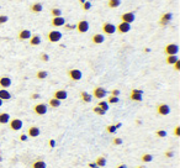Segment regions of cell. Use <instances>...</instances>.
<instances>
[{
    "instance_id": "cell-19",
    "label": "cell",
    "mask_w": 180,
    "mask_h": 168,
    "mask_svg": "<svg viewBox=\"0 0 180 168\" xmlns=\"http://www.w3.org/2000/svg\"><path fill=\"white\" fill-rule=\"evenodd\" d=\"M105 41V36L102 33H95L93 37H92V42L94 45H101L102 42Z\"/></svg>"
},
{
    "instance_id": "cell-43",
    "label": "cell",
    "mask_w": 180,
    "mask_h": 168,
    "mask_svg": "<svg viewBox=\"0 0 180 168\" xmlns=\"http://www.w3.org/2000/svg\"><path fill=\"white\" fill-rule=\"evenodd\" d=\"M41 59H42L43 62H48V61H49V56H48L47 53H42V55H41Z\"/></svg>"
},
{
    "instance_id": "cell-37",
    "label": "cell",
    "mask_w": 180,
    "mask_h": 168,
    "mask_svg": "<svg viewBox=\"0 0 180 168\" xmlns=\"http://www.w3.org/2000/svg\"><path fill=\"white\" fill-rule=\"evenodd\" d=\"M106 130H107V132H110V134H113V132H116V130H117V128L115 127V125H109V126L106 127Z\"/></svg>"
},
{
    "instance_id": "cell-47",
    "label": "cell",
    "mask_w": 180,
    "mask_h": 168,
    "mask_svg": "<svg viewBox=\"0 0 180 168\" xmlns=\"http://www.w3.org/2000/svg\"><path fill=\"white\" fill-rule=\"evenodd\" d=\"M172 156H173V152H172V151H166V152H165V157L169 158V157H172Z\"/></svg>"
},
{
    "instance_id": "cell-10",
    "label": "cell",
    "mask_w": 180,
    "mask_h": 168,
    "mask_svg": "<svg viewBox=\"0 0 180 168\" xmlns=\"http://www.w3.org/2000/svg\"><path fill=\"white\" fill-rule=\"evenodd\" d=\"M106 89L101 88V87H96L94 90H93V97L96 98V99H104L106 97Z\"/></svg>"
},
{
    "instance_id": "cell-15",
    "label": "cell",
    "mask_w": 180,
    "mask_h": 168,
    "mask_svg": "<svg viewBox=\"0 0 180 168\" xmlns=\"http://www.w3.org/2000/svg\"><path fill=\"white\" fill-rule=\"evenodd\" d=\"M11 83H12V81H11L10 77H6V75L0 77V87L3 89H8L11 85Z\"/></svg>"
},
{
    "instance_id": "cell-51",
    "label": "cell",
    "mask_w": 180,
    "mask_h": 168,
    "mask_svg": "<svg viewBox=\"0 0 180 168\" xmlns=\"http://www.w3.org/2000/svg\"><path fill=\"white\" fill-rule=\"evenodd\" d=\"M122 125H121V122H119V124H116V125H115V127H116V128H120Z\"/></svg>"
},
{
    "instance_id": "cell-11",
    "label": "cell",
    "mask_w": 180,
    "mask_h": 168,
    "mask_svg": "<svg viewBox=\"0 0 180 168\" xmlns=\"http://www.w3.org/2000/svg\"><path fill=\"white\" fill-rule=\"evenodd\" d=\"M157 113L160 116H166V115L170 114V106L168 104H159L157 106Z\"/></svg>"
},
{
    "instance_id": "cell-6",
    "label": "cell",
    "mask_w": 180,
    "mask_h": 168,
    "mask_svg": "<svg viewBox=\"0 0 180 168\" xmlns=\"http://www.w3.org/2000/svg\"><path fill=\"white\" fill-rule=\"evenodd\" d=\"M75 29H76V31H78L79 33H85V32H88L89 31V22L86 21V20H80L78 24L75 25Z\"/></svg>"
},
{
    "instance_id": "cell-25",
    "label": "cell",
    "mask_w": 180,
    "mask_h": 168,
    "mask_svg": "<svg viewBox=\"0 0 180 168\" xmlns=\"http://www.w3.org/2000/svg\"><path fill=\"white\" fill-rule=\"evenodd\" d=\"M121 5V0H109L107 2V6L110 9H116Z\"/></svg>"
},
{
    "instance_id": "cell-5",
    "label": "cell",
    "mask_w": 180,
    "mask_h": 168,
    "mask_svg": "<svg viewBox=\"0 0 180 168\" xmlns=\"http://www.w3.org/2000/svg\"><path fill=\"white\" fill-rule=\"evenodd\" d=\"M9 125H10V128L12 131H19V130H21V128H22V120L17 119V118L10 119Z\"/></svg>"
},
{
    "instance_id": "cell-8",
    "label": "cell",
    "mask_w": 180,
    "mask_h": 168,
    "mask_svg": "<svg viewBox=\"0 0 180 168\" xmlns=\"http://www.w3.org/2000/svg\"><path fill=\"white\" fill-rule=\"evenodd\" d=\"M172 19H173V14L172 12H164V14L160 16V19H159V25L160 26H166L170 21H172Z\"/></svg>"
},
{
    "instance_id": "cell-7",
    "label": "cell",
    "mask_w": 180,
    "mask_h": 168,
    "mask_svg": "<svg viewBox=\"0 0 180 168\" xmlns=\"http://www.w3.org/2000/svg\"><path fill=\"white\" fill-rule=\"evenodd\" d=\"M48 110V106L47 104H43V103H40V104H36L33 106V113L36 115H45Z\"/></svg>"
},
{
    "instance_id": "cell-32",
    "label": "cell",
    "mask_w": 180,
    "mask_h": 168,
    "mask_svg": "<svg viewBox=\"0 0 180 168\" xmlns=\"http://www.w3.org/2000/svg\"><path fill=\"white\" fill-rule=\"evenodd\" d=\"M153 160V156L152 154H149V153H144L142 157H141V161H142L143 163H148V162H151Z\"/></svg>"
},
{
    "instance_id": "cell-1",
    "label": "cell",
    "mask_w": 180,
    "mask_h": 168,
    "mask_svg": "<svg viewBox=\"0 0 180 168\" xmlns=\"http://www.w3.org/2000/svg\"><path fill=\"white\" fill-rule=\"evenodd\" d=\"M47 38L49 42L52 43H57L62 40V32L61 31H57V30H52L47 33Z\"/></svg>"
},
{
    "instance_id": "cell-14",
    "label": "cell",
    "mask_w": 180,
    "mask_h": 168,
    "mask_svg": "<svg viewBox=\"0 0 180 168\" xmlns=\"http://www.w3.org/2000/svg\"><path fill=\"white\" fill-rule=\"evenodd\" d=\"M51 24H52L53 27H61V26H63V25L66 24V20H64L63 16H57V17H52Z\"/></svg>"
},
{
    "instance_id": "cell-12",
    "label": "cell",
    "mask_w": 180,
    "mask_h": 168,
    "mask_svg": "<svg viewBox=\"0 0 180 168\" xmlns=\"http://www.w3.org/2000/svg\"><path fill=\"white\" fill-rule=\"evenodd\" d=\"M142 94L143 92L139 89H132L131 94H130V99L133 101H142Z\"/></svg>"
},
{
    "instance_id": "cell-46",
    "label": "cell",
    "mask_w": 180,
    "mask_h": 168,
    "mask_svg": "<svg viewBox=\"0 0 180 168\" xmlns=\"http://www.w3.org/2000/svg\"><path fill=\"white\" fill-rule=\"evenodd\" d=\"M48 145H49V147H54L56 141H54V140H49V141H48Z\"/></svg>"
},
{
    "instance_id": "cell-9",
    "label": "cell",
    "mask_w": 180,
    "mask_h": 168,
    "mask_svg": "<svg viewBox=\"0 0 180 168\" xmlns=\"http://www.w3.org/2000/svg\"><path fill=\"white\" fill-rule=\"evenodd\" d=\"M116 31L119 33H127L131 31V24H127V22H120L117 26H116Z\"/></svg>"
},
{
    "instance_id": "cell-22",
    "label": "cell",
    "mask_w": 180,
    "mask_h": 168,
    "mask_svg": "<svg viewBox=\"0 0 180 168\" xmlns=\"http://www.w3.org/2000/svg\"><path fill=\"white\" fill-rule=\"evenodd\" d=\"M40 43H41V37L38 35H32L30 38V45L35 47V46H38Z\"/></svg>"
},
{
    "instance_id": "cell-55",
    "label": "cell",
    "mask_w": 180,
    "mask_h": 168,
    "mask_svg": "<svg viewBox=\"0 0 180 168\" xmlns=\"http://www.w3.org/2000/svg\"><path fill=\"white\" fill-rule=\"evenodd\" d=\"M137 168H143V167H137Z\"/></svg>"
},
{
    "instance_id": "cell-45",
    "label": "cell",
    "mask_w": 180,
    "mask_h": 168,
    "mask_svg": "<svg viewBox=\"0 0 180 168\" xmlns=\"http://www.w3.org/2000/svg\"><path fill=\"white\" fill-rule=\"evenodd\" d=\"M174 135H175L176 137L180 136V126H176V127L174 128Z\"/></svg>"
},
{
    "instance_id": "cell-39",
    "label": "cell",
    "mask_w": 180,
    "mask_h": 168,
    "mask_svg": "<svg viewBox=\"0 0 180 168\" xmlns=\"http://www.w3.org/2000/svg\"><path fill=\"white\" fill-rule=\"evenodd\" d=\"M156 135H157L158 137H165V136H166V131H164V130H157V131H156Z\"/></svg>"
},
{
    "instance_id": "cell-18",
    "label": "cell",
    "mask_w": 180,
    "mask_h": 168,
    "mask_svg": "<svg viewBox=\"0 0 180 168\" xmlns=\"http://www.w3.org/2000/svg\"><path fill=\"white\" fill-rule=\"evenodd\" d=\"M40 134H41V130L37 126H30L27 130V136L30 137H37V136H40Z\"/></svg>"
},
{
    "instance_id": "cell-33",
    "label": "cell",
    "mask_w": 180,
    "mask_h": 168,
    "mask_svg": "<svg viewBox=\"0 0 180 168\" xmlns=\"http://www.w3.org/2000/svg\"><path fill=\"white\" fill-rule=\"evenodd\" d=\"M36 77L38 79H45V78H47V77H48V73H47V71H38L36 73Z\"/></svg>"
},
{
    "instance_id": "cell-49",
    "label": "cell",
    "mask_w": 180,
    "mask_h": 168,
    "mask_svg": "<svg viewBox=\"0 0 180 168\" xmlns=\"http://www.w3.org/2000/svg\"><path fill=\"white\" fill-rule=\"evenodd\" d=\"M88 166H89V167H90V168H99V167H98V166H96V163H95V162H94V163H89V164H88Z\"/></svg>"
},
{
    "instance_id": "cell-38",
    "label": "cell",
    "mask_w": 180,
    "mask_h": 168,
    "mask_svg": "<svg viewBox=\"0 0 180 168\" xmlns=\"http://www.w3.org/2000/svg\"><path fill=\"white\" fill-rule=\"evenodd\" d=\"M9 21V16L8 15H0V25H3L5 22Z\"/></svg>"
},
{
    "instance_id": "cell-40",
    "label": "cell",
    "mask_w": 180,
    "mask_h": 168,
    "mask_svg": "<svg viewBox=\"0 0 180 168\" xmlns=\"http://www.w3.org/2000/svg\"><path fill=\"white\" fill-rule=\"evenodd\" d=\"M112 144H113L115 146L121 145V144H122V140H121V138H119V137H115V138L112 140Z\"/></svg>"
},
{
    "instance_id": "cell-13",
    "label": "cell",
    "mask_w": 180,
    "mask_h": 168,
    "mask_svg": "<svg viewBox=\"0 0 180 168\" xmlns=\"http://www.w3.org/2000/svg\"><path fill=\"white\" fill-rule=\"evenodd\" d=\"M135 19H136V16H135V14L133 12H125V14H122L121 15V21L122 22H127V24H132L133 21H135Z\"/></svg>"
},
{
    "instance_id": "cell-42",
    "label": "cell",
    "mask_w": 180,
    "mask_h": 168,
    "mask_svg": "<svg viewBox=\"0 0 180 168\" xmlns=\"http://www.w3.org/2000/svg\"><path fill=\"white\" fill-rule=\"evenodd\" d=\"M173 66H174V69H175L176 72H179V71H180V59H178V61L173 64Z\"/></svg>"
},
{
    "instance_id": "cell-27",
    "label": "cell",
    "mask_w": 180,
    "mask_h": 168,
    "mask_svg": "<svg viewBox=\"0 0 180 168\" xmlns=\"http://www.w3.org/2000/svg\"><path fill=\"white\" fill-rule=\"evenodd\" d=\"M48 105L52 106V108H58V106L61 105V100H58V99H56V98H51V99L48 100Z\"/></svg>"
},
{
    "instance_id": "cell-36",
    "label": "cell",
    "mask_w": 180,
    "mask_h": 168,
    "mask_svg": "<svg viewBox=\"0 0 180 168\" xmlns=\"http://www.w3.org/2000/svg\"><path fill=\"white\" fill-rule=\"evenodd\" d=\"M93 111H94L95 114H98V115H101V116H102V115H105V113H106V111H104V110H102L101 108H99L98 105H96V106L93 109Z\"/></svg>"
},
{
    "instance_id": "cell-3",
    "label": "cell",
    "mask_w": 180,
    "mask_h": 168,
    "mask_svg": "<svg viewBox=\"0 0 180 168\" xmlns=\"http://www.w3.org/2000/svg\"><path fill=\"white\" fill-rule=\"evenodd\" d=\"M101 30L105 35H112V33L116 32V26L111 22H104L101 26Z\"/></svg>"
},
{
    "instance_id": "cell-17",
    "label": "cell",
    "mask_w": 180,
    "mask_h": 168,
    "mask_svg": "<svg viewBox=\"0 0 180 168\" xmlns=\"http://www.w3.org/2000/svg\"><path fill=\"white\" fill-rule=\"evenodd\" d=\"M68 97V93L66 92V90H63V89H59V90H56L54 94H53V98L58 99V100H66Z\"/></svg>"
},
{
    "instance_id": "cell-53",
    "label": "cell",
    "mask_w": 180,
    "mask_h": 168,
    "mask_svg": "<svg viewBox=\"0 0 180 168\" xmlns=\"http://www.w3.org/2000/svg\"><path fill=\"white\" fill-rule=\"evenodd\" d=\"M79 2H80V4H83V3H85V2H86V0H79Z\"/></svg>"
},
{
    "instance_id": "cell-23",
    "label": "cell",
    "mask_w": 180,
    "mask_h": 168,
    "mask_svg": "<svg viewBox=\"0 0 180 168\" xmlns=\"http://www.w3.org/2000/svg\"><path fill=\"white\" fill-rule=\"evenodd\" d=\"M10 115L8 113H0V124H9L10 121Z\"/></svg>"
},
{
    "instance_id": "cell-34",
    "label": "cell",
    "mask_w": 180,
    "mask_h": 168,
    "mask_svg": "<svg viewBox=\"0 0 180 168\" xmlns=\"http://www.w3.org/2000/svg\"><path fill=\"white\" fill-rule=\"evenodd\" d=\"M107 103H109V104H117V103H119V97H112V95H110L109 99H107Z\"/></svg>"
},
{
    "instance_id": "cell-21",
    "label": "cell",
    "mask_w": 180,
    "mask_h": 168,
    "mask_svg": "<svg viewBox=\"0 0 180 168\" xmlns=\"http://www.w3.org/2000/svg\"><path fill=\"white\" fill-rule=\"evenodd\" d=\"M0 99H2L3 101L4 100H10L11 99V93L9 92L8 89H0Z\"/></svg>"
},
{
    "instance_id": "cell-26",
    "label": "cell",
    "mask_w": 180,
    "mask_h": 168,
    "mask_svg": "<svg viewBox=\"0 0 180 168\" xmlns=\"http://www.w3.org/2000/svg\"><path fill=\"white\" fill-rule=\"evenodd\" d=\"M46 162L38 160V161H35L32 164H31V168H46Z\"/></svg>"
},
{
    "instance_id": "cell-20",
    "label": "cell",
    "mask_w": 180,
    "mask_h": 168,
    "mask_svg": "<svg viewBox=\"0 0 180 168\" xmlns=\"http://www.w3.org/2000/svg\"><path fill=\"white\" fill-rule=\"evenodd\" d=\"M42 9H43L42 4H41V3H38V2L33 3V4L30 6V11L33 12V14H40V12L42 11Z\"/></svg>"
},
{
    "instance_id": "cell-16",
    "label": "cell",
    "mask_w": 180,
    "mask_h": 168,
    "mask_svg": "<svg viewBox=\"0 0 180 168\" xmlns=\"http://www.w3.org/2000/svg\"><path fill=\"white\" fill-rule=\"evenodd\" d=\"M31 36H32V33H31V31H30V30H27V29L19 31V35H17L19 40H21V41H22V40H30Z\"/></svg>"
},
{
    "instance_id": "cell-41",
    "label": "cell",
    "mask_w": 180,
    "mask_h": 168,
    "mask_svg": "<svg viewBox=\"0 0 180 168\" xmlns=\"http://www.w3.org/2000/svg\"><path fill=\"white\" fill-rule=\"evenodd\" d=\"M63 26L64 27H66V30H74L76 26H75V25H70V24H64L63 25Z\"/></svg>"
},
{
    "instance_id": "cell-30",
    "label": "cell",
    "mask_w": 180,
    "mask_h": 168,
    "mask_svg": "<svg viewBox=\"0 0 180 168\" xmlns=\"http://www.w3.org/2000/svg\"><path fill=\"white\" fill-rule=\"evenodd\" d=\"M51 15H52V17L62 16V10L59 8H52L51 9Z\"/></svg>"
},
{
    "instance_id": "cell-4",
    "label": "cell",
    "mask_w": 180,
    "mask_h": 168,
    "mask_svg": "<svg viewBox=\"0 0 180 168\" xmlns=\"http://www.w3.org/2000/svg\"><path fill=\"white\" fill-rule=\"evenodd\" d=\"M68 77H69V78H70L72 81L78 82V81H80V79H82L83 74H82V71L76 69V68H73V69H69V71H68Z\"/></svg>"
},
{
    "instance_id": "cell-56",
    "label": "cell",
    "mask_w": 180,
    "mask_h": 168,
    "mask_svg": "<svg viewBox=\"0 0 180 168\" xmlns=\"http://www.w3.org/2000/svg\"><path fill=\"white\" fill-rule=\"evenodd\" d=\"M0 161H2V157H0Z\"/></svg>"
},
{
    "instance_id": "cell-28",
    "label": "cell",
    "mask_w": 180,
    "mask_h": 168,
    "mask_svg": "<svg viewBox=\"0 0 180 168\" xmlns=\"http://www.w3.org/2000/svg\"><path fill=\"white\" fill-rule=\"evenodd\" d=\"M178 59H179L178 55H176V56H166V58H165V63H166V64H170V66H173V64H174Z\"/></svg>"
},
{
    "instance_id": "cell-44",
    "label": "cell",
    "mask_w": 180,
    "mask_h": 168,
    "mask_svg": "<svg viewBox=\"0 0 180 168\" xmlns=\"http://www.w3.org/2000/svg\"><path fill=\"white\" fill-rule=\"evenodd\" d=\"M111 95H112V97H119V95H120V90H119V89L111 90Z\"/></svg>"
},
{
    "instance_id": "cell-35",
    "label": "cell",
    "mask_w": 180,
    "mask_h": 168,
    "mask_svg": "<svg viewBox=\"0 0 180 168\" xmlns=\"http://www.w3.org/2000/svg\"><path fill=\"white\" fill-rule=\"evenodd\" d=\"M82 9H83L84 11L90 10V9H92V3H90V2H85V3H83V4H82Z\"/></svg>"
},
{
    "instance_id": "cell-50",
    "label": "cell",
    "mask_w": 180,
    "mask_h": 168,
    "mask_svg": "<svg viewBox=\"0 0 180 168\" xmlns=\"http://www.w3.org/2000/svg\"><path fill=\"white\" fill-rule=\"evenodd\" d=\"M31 98H32V99H38V98H40V94L35 93V94H32V95H31Z\"/></svg>"
},
{
    "instance_id": "cell-24",
    "label": "cell",
    "mask_w": 180,
    "mask_h": 168,
    "mask_svg": "<svg viewBox=\"0 0 180 168\" xmlns=\"http://www.w3.org/2000/svg\"><path fill=\"white\" fill-rule=\"evenodd\" d=\"M80 98L84 103H90L92 101V94H89L88 92H80Z\"/></svg>"
},
{
    "instance_id": "cell-48",
    "label": "cell",
    "mask_w": 180,
    "mask_h": 168,
    "mask_svg": "<svg viewBox=\"0 0 180 168\" xmlns=\"http://www.w3.org/2000/svg\"><path fill=\"white\" fill-rule=\"evenodd\" d=\"M27 137H29L27 135H23V134H22V135L20 136V140H21V141H26V140H27Z\"/></svg>"
},
{
    "instance_id": "cell-29",
    "label": "cell",
    "mask_w": 180,
    "mask_h": 168,
    "mask_svg": "<svg viewBox=\"0 0 180 168\" xmlns=\"http://www.w3.org/2000/svg\"><path fill=\"white\" fill-rule=\"evenodd\" d=\"M95 163H96V166H98L99 168H100V167H105V166H106V158L102 157V156H99V157L96 158Z\"/></svg>"
},
{
    "instance_id": "cell-54",
    "label": "cell",
    "mask_w": 180,
    "mask_h": 168,
    "mask_svg": "<svg viewBox=\"0 0 180 168\" xmlns=\"http://www.w3.org/2000/svg\"><path fill=\"white\" fill-rule=\"evenodd\" d=\"M2 105H3V100H2V99H0V106H2Z\"/></svg>"
},
{
    "instance_id": "cell-2",
    "label": "cell",
    "mask_w": 180,
    "mask_h": 168,
    "mask_svg": "<svg viewBox=\"0 0 180 168\" xmlns=\"http://www.w3.org/2000/svg\"><path fill=\"white\" fill-rule=\"evenodd\" d=\"M164 52L166 56H176L179 52V46L176 43H169L165 46Z\"/></svg>"
},
{
    "instance_id": "cell-31",
    "label": "cell",
    "mask_w": 180,
    "mask_h": 168,
    "mask_svg": "<svg viewBox=\"0 0 180 168\" xmlns=\"http://www.w3.org/2000/svg\"><path fill=\"white\" fill-rule=\"evenodd\" d=\"M98 106L101 108L104 111H107V110H109V103H107V101H104V100H100V101L98 103Z\"/></svg>"
},
{
    "instance_id": "cell-52",
    "label": "cell",
    "mask_w": 180,
    "mask_h": 168,
    "mask_svg": "<svg viewBox=\"0 0 180 168\" xmlns=\"http://www.w3.org/2000/svg\"><path fill=\"white\" fill-rule=\"evenodd\" d=\"M117 168H126V166L125 164H120V166H117Z\"/></svg>"
}]
</instances>
